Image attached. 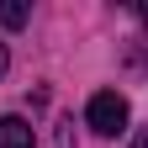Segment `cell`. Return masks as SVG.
I'll list each match as a JSON object with an SVG mask.
<instances>
[{"mask_svg": "<svg viewBox=\"0 0 148 148\" xmlns=\"http://www.w3.org/2000/svg\"><path fill=\"white\" fill-rule=\"evenodd\" d=\"M0 148H32V122L0 116Z\"/></svg>", "mask_w": 148, "mask_h": 148, "instance_id": "2", "label": "cell"}, {"mask_svg": "<svg viewBox=\"0 0 148 148\" xmlns=\"http://www.w3.org/2000/svg\"><path fill=\"white\" fill-rule=\"evenodd\" d=\"M85 122L95 127L101 138H116L127 127V95H122V90H95L90 106H85Z\"/></svg>", "mask_w": 148, "mask_h": 148, "instance_id": "1", "label": "cell"}, {"mask_svg": "<svg viewBox=\"0 0 148 148\" xmlns=\"http://www.w3.org/2000/svg\"><path fill=\"white\" fill-rule=\"evenodd\" d=\"M0 21L5 27H27V5L21 0H0Z\"/></svg>", "mask_w": 148, "mask_h": 148, "instance_id": "3", "label": "cell"}, {"mask_svg": "<svg viewBox=\"0 0 148 148\" xmlns=\"http://www.w3.org/2000/svg\"><path fill=\"white\" fill-rule=\"evenodd\" d=\"M5 64H11V58H5V48H0V74H5Z\"/></svg>", "mask_w": 148, "mask_h": 148, "instance_id": "5", "label": "cell"}, {"mask_svg": "<svg viewBox=\"0 0 148 148\" xmlns=\"http://www.w3.org/2000/svg\"><path fill=\"white\" fill-rule=\"evenodd\" d=\"M132 148H148V132H138V143H132Z\"/></svg>", "mask_w": 148, "mask_h": 148, "instance_id": "4", "label": "cell"}]
</instances>
